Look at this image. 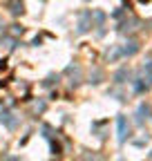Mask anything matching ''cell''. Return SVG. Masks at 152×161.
<instances>
[{
    "instance_id": "cell-1",
    "label": "cell",
    "mask_w": 152,
    "mask_h": 161,
    "mask_svg": "<svg viewBox=\"0 0 152 161\" xmlns=\"http://www.w3.org/2000/svg\"><path fill=\"white\" fill-rule=\"evenodd\" d=\"M128 125H125V116H119V141H125Z\"/></svg>"
},
{
    "instance_id": "cell-2",
    "label": "cell",
    "mask_w": 152,
    "mask_h": 161,
    "mask_svg": "<svg viewBox=\"0 0 152 161\" xmlns=\"http://www.w3.org/2000/svg\"><path fill=\"white\" fill-rule=\"evenodd\" d=\"M143 72H145V80H148L145 85H150V83H152V60L145 65V69H143Z\"/></svg>"
}]
</instances>
